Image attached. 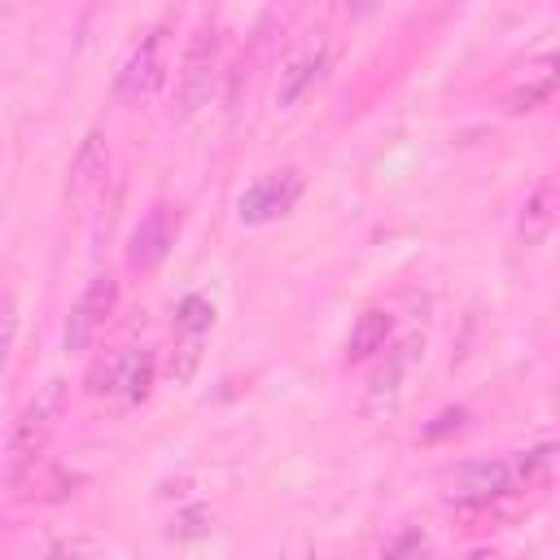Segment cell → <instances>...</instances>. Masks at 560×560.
Segmentation results:
<instances>
[{
    "label": "cell",
    "mask_w": 560,
    "mask_h": 560,
    "mask_svg": "<svg viewBox=\"0 0 560 560\" xmlns=\"http://www.w3.org/2000/svg\"><path fill=\"white\" fill-rule=\"evenodd\" d=\"M512 464L508 459H468L455 472H446V490L442 499L455 508H486L494 499H503L512 490Z\"/></svg>",
    "instance_id": "8992f818"
},
{
    "label": "cell",
    "mask_w": 560,
    "mask_h": 560,
    "mask_svg": "<svg viewBox=\"0 0 560 560\" xmlns=\"http://www.w3.org/2000/svg\"><path fill=\"white\" fill-rule=\"evenodd\" d=\"M66 402H70V385L61 376H48L35 389V398L22 407V416L13 424V438H9V468L13 472L35 468V459L44 455V446L52 442V433L66 416Z\"/></svg>",
    "instance_id": "6da1fadb"
},
{
    "label": "cell",
    "mask_w": 560,
    "mask_h": 560,
    "mask_svg": "<svg viewBox=\"0 0 560 560\" xmlns=\"http://www.w3.org/2000/svg\"><path fill=\"white\" fill-rule=\"evenodd\" d=\"M114 306H118V280H114L109 271L92 276V284L79 293V302H74L70 315H66V332H61L66 354H83V350L92 346L96 328L114 315Z\"/></svg>",
    "instance_id": "52a82bcc"
},
{
    "label": "cell",
    "mask_w": 560,
    "mask_h": 560,
    "mask_svg": "<svg viewBox=\"0 0 560 560\" xmlns=\"http://www.w3.org/2000/svg\"><path fill=\"white\" fill-rule=\"evenodd\" d=\"M210 324H214L210 298L188 293V298L179 302V311H175V350H171V376H175L179 385L192 381V372H197V363H201V350H206Z\"/></svg>",
    "instance_id": "ba28073f"
},
{
    "label": "cell",
    "mask_w": 560,
    "mask_h": 560,
    "mask_svg": "<svg viewBox=\"0 0 560 560\" xmlns=\"http://www.w3.org/2000/svg\"><path fill=\"white\" fill-rule=\"evenodd\" d=\"M551 92H556V61L547 57V61L538 66V74H534V79H525V83L508 96V109H512V114H529V109H538Z\"/></svg>",
    "instance_id": "9a60e30c"
},
{
    "label": "cell",
    "mask_w": 560,
    "mask_h": 560,
    "mask_svg": "<svg viewBox=\"0 0 560 560\" xmlns=\"http://www.w3.org/2000/svg\"><path fill=\"white\" fill-rule=\"evenodd\" d=\"M551 459H556V446H551V442H542V446H534V451H525V455H521V464L512 468V477H516L521 486L547 481V472H551Z\"/></svg>",
    "instance_id": "2e32d148"
},
{
    "label": "cell",
    "mask_w": 560,
    "mask_h": 560,
    "mask_svg": "<svg viewBox=\"0 0 560 560\" xmlns=\"http://www.w3.org/2000/svg\"><path fill=\"white\" fill-rule=\"evenodd\" d=\"M551 228H556V179L542 175V179L529 188V197L521 201L516 236H521L525 245H542V241L551 236Z\"/></svg>",
    "instance_id": "7c38bea8"
},
{
    "label": "cell",
    "mask_w": 560,
    "mask_h": 560,
    "mask_svg": "<svg viewBox=\"0 0 560 560\" xmlns=\"http://www.w3.org/2000/svg\"><path fill=\"white\" fill-rule=\"evenodd\" d=\"M416 337L411 341H402V346H394V350H385V363L372 372V381H368V411L372 416H381V411H394V402H398V394H402V381H407V372H411V363H416Z\"/></svg>",
    "instance_id": "30bf717a"
},
{
    "label": "cell",
    "mask_w": 560,
    "mask_h": 560,
    "mask_svg": "<svg viewBox=\"0 0 560 560\" xmlns=\"http://www.w3.org/2000/svg\"><path fill=\"white\" fill-rule=\"evenodd\" d=\"M13 337H18V306L4 298L0 302V368H4V359L13 350Z\"/></svg>",
    "instance_id": "e0dca14e"
},
{
    "label": "cell",
    "mask_w": 560,
    "mask_h": 560,
    "mask_svg": "<svg viewBox=\"0 0 560 560\" xmlns=\"http://www.w3.org/2000/svg\"><path fill=\"white\" fill-rule=\"evenodd\" d=\"M179 206H171V201H153L149 210H144V219L136 223V232H131V245H127V267L131 271H149V267H158L166 254H171V245H175V236H179Z\"/></svg>",
    "instance_id": "9c48e42d"
},
{
    "label": "cell",
    "mask_w": 560,
    "mask_h": 560,
    "mask_svg": "<svg viewBox=\"0 0 560 560\" xmlns=\"http://www.w3.org/2000/svg\"><path fill=\"white\" fill-rule=\"evenodd\" d=\"M214 79H219V31L206 22L188 39V52L179 66V118H192L201 105H210Z\"/></svg>",
    "instance_id": "3957f363"
},
{
    "label": "cell",
    "mask_w": 560,
    "mask_h": 560,
    "mask_svg": "<svg viewBox=\"0 0 560 560\" xmlns=\"http://www.w3.org/2000/svg\"><path fill=\"white\" fill-rule=\"evenodd\" d=\"M464 420H468V411H464V407H451V411L438 416V424H424V438H442V433H451V429H464Z\"/></svg>",
    "instance_id": "ac0fdd59"
},
{
    "label": "cell",
    "mask_w": 560,
    "mask_h": 560,
    "mask_svg": "<svg viewBox=\"0 0 560 560\" xmlns=\"http://www.w3.org/2000/svg\"><path fill=\"white\" fill-rule=\"evenodd\" d=\"M166 26H171V22H158V26L144 31V39L127 52V61H122V70H118V79H114V101H118V105H140V101H149V96L158 92L162 70H166V61H162Z\"/></svg>",
    "instance_id": "277c9868"
},
{
    "label": "cell",
    "mask_w": 560,
    "mask_h": 560,
    "mask_svg": "<svg viewBox=\"0 0 560 560\" xmlns=\"http://www.w3.org/2000/svg\"><path fill=\"white\" fill-rule=\"evenodd\" d=\"M302 171L298 166H284V171H271V175H262V179H254L245 192H241V201H236V214H241V223H249V228H262V223H276V219H284L293 206H298V197H302Z\"/></svg>",
    "instance_id": "5b68a950"
},
{
    "label": "cell",
    "mask_w": 560,
    "mask_h": 560,
    "mask_svg": "<svg viewBox=\"0 0 560 560\" xmlns=\"http://www.w3.org/2000/svg\"><path fill=\"white\" fill-rule=\"evenodd\" d=\"M88 389L101 398H127V402H144L153 389V354L140 346L114 350L105 354L92 372H88Z\"/></svg>",
    "instance_id": "7a4b0ae2"
},
{
    "label": "cell",
    "mask_w": 560,
    "mask_h": 560,
    "mask_svg": "<svg viewBox=\"0 0 560 560\" xmlns=\"http://www.w3.org/2000/svg\"><path fill=\"white\" fill-rule=\"evenodd\" d=\"M105 166H109V140H105L101 127H92V131L83 136V144L74 149V158H70L66 197H70V201H83L88 192H96L101 179H105Z\"/></svg>",
    "instance_id": "8fae6325"
},
{
    "label": "cell",
    "mask_w": 560,
    "mask_h": 560,
    "mask_svg": "<svg viewBox=\"0 0 560 560\" xmlns=\"http://www.w3.org/2000/svg\"><path fill=\"white\" fill-rule=\"evenodd\" d=\"M389 332H394L389 311H381V306L363 311V315L354 319L350 337H346V363H363V359L381 354V350H385V341H389Z\"/></svg>",
    "instance_id": "5bb4252c"
},
{
    "label": "cell",
    "mask_w": 560,
    "mask_h": 560,
    "mask_svg": "<svg viewBox=\"0 0 560 560\" xmlns=\"http://www.w3.org/2000/svg\"><path fill=\"white\" fill-rule=\"evenodd\" d=\"M328 61H332V48L324 44V39H315V44H306L289 66H284V74H280V88H276V101L280 105H293L324 70H328Z\"/></svg>",
    "instance_id": "4fadbf2b"
}]
</instances>
